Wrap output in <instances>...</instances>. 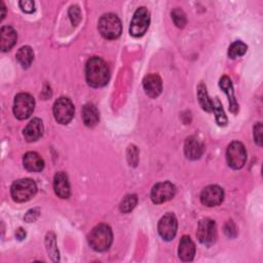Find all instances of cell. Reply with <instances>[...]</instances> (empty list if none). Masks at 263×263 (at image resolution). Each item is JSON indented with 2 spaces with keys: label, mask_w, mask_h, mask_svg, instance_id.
Wrapping results in <instances>:
<instances>
[{
  "label": "cell",
  "mask_w": 263,
  "mask_h": 263,
  "mask_svg": "<svg viewBox=\"0 0 263 263\" xmlns=\"http://www.w3.org/2000/svg\"><path fill=\"white\" fill-rule=\"evenodd\" d=\"M17 39L16 32L10 26H3L0 30V48L2 51L10 50Z\"/></svg>",
  "instance_id": "17"
},
{
  "label": "cell",
  "mask_w": 263,
  "mask_h": 263,
  "mask_svg": "<svg viewBox=\"0 0 263 263\" xmlns=\"http://www.w3.org/2000/svg\"><path fill=\"white\" fill-rule=\"evenodd\" d=\"M0 9H1V14H0V16H1V21L5 17V11H6V9H5V6H4V3L3 2H0Z\"/></svg>",
  "instance_id": "35"
},
{
  "label": "cell",
  "mask_w": 263,
  "mask_h": 263,
  "mask_svg": "<svg viewBox=\"0 0 263 263\" xmlns=\"http://www.w3.org/2000/svg\"><path fill=\"white\" fill-rule=\"evenodd\" d=\"M54 119L61 124L69 123L74 116V106L70 99L62 97L53 104Z\"/></svg>",
  "instance_id": "8"
},
{
  "label": "cell",
  "mask_w": 263,
  "mask_h": 263,
  "mask_svg": "<svg viewBox=\"0 0 263 263\" xmlns=\"http://www.w3.org/2000/svg\"><path fill=\"white\" fill-rule=\"evenodd\" d=\"M23 163L29 172H41L44 167V160L36 152H27L23 157Z\"/></svg>",
  "instance_id": "20"
},
{
  "label": "cell",
  "mask_w": 263,
  "mask_h": 263,
  "mask_svg": "<svg viewBox=\"0 0 263 263\" xmlns=\"http://www.w3.org/2000/svg\"><path fill=\"white\" fill-rule=\"evenodd\" d=\"M150 23V14L146 7H139L132 18L130 26H129V33L134 37H141L143 36Z\"/></svg>",
  "instance_id": "7"
},
{
  "label": "cell",
  "mask_w": 263,
  "mask_h": 263,
  "mask_svg": "<svg viewBox=\"0 0 263 263\" xmlns=\"http://www.w3.org/2000/svg\"><path fill=\"white\" fill-rule=\"evenodd\" d=\"M178 254L179 258L184 262H189L193 260L195 255V245L188 235H184L181 237Z\"/></svg>",
  "instance_id": "15"
},
{
  "label": "cell",
  "mask_w": 263,
  "mask_h": 263,
  "mask_svg": "<svg viewBox=\"0 0 263 263\" xmlns=\"http://www.w3.org/2000/svg\"><path fill=\"white\" fill-rule=\"evenodd\" d=\"M226 159L231 168H241L247 161V151L243 144L238 141L230 143L226 151Z\"/></svg>",
  "instance_id": "6"
},
{
  "label": "cell",
  "mask_w": 263,
  "mask_h": 263,
  "mask_svg": "<svg viewBox=\"0 0 263 263\" xmlns=\"http://www.w3.org/2000/svg\"><path fill=\"white\" fill-rule=\"evenodd\" d=\"M53 189L55 194L61 198H68L70 196V184L65 173L59 172L54 175Z\"/></svg>",
  "instance_id": "19"
},
{
  "label": "cell",
  "mask_w": 263,
  "mask_h": 263,
  "mask_svg": "<svg viewBox=\"0 0 263 263\" xmlns=\"http://www.w3.org/2000/svg\"><path fill=\"white\" fill-rule=\"evenodd\" d=\"M248 46L241 41L233 42L228 48V57L231 59H235L237 57H241L247 52Z\"/></svg>",
  "instance_id": "26"
},
{
  "label": "cell",
  "mask_w": 263,
  "mask_h": 263,
  "mask_svg": "<svg viewBox=\"0 0 263 263\" xmlns=\"http://www.w3.org/2000/svg\"><path fill=\"white\" fill-rule=\"evenodd\" d=\"M225 233L229 237H234L235 236L236 231H235V226L232 223V221H228L226 223V225H225Z\"/></svg>",
  "instance_id": "33"
},
{
  "label": "cell",
  "mask_w": 263,
  "mask_h": 263,
  "mask_svg": "<svg viewBox=\"0 0 263 263\" xmlns=\"http://www.w3.org/2000/svg\"><path fill=\"white\" fill-rule=\"evenodd\" d=\"M21 9L26 13H32L35 10V3L32 0H23L18 3Z\"/></svg>",
  "instance_id": "30"
},
{
  "label": "cell",
  "mask_w": 263,
  "mask_h": 263,
  "mask_svg": "<svg viewBox=\"0 0 263 263\" xmlns=\"http://www.w3.org/2000/svg\"><path fill=\"white\" fill-rule=\"evenodd\" d=\"M178 222L172 213L165 214L158 222V233L164 240H172L177 233Z\"/></svg>",
  "instance_id": "11"
},
{
  "label": "cell",
  "mask_w": 263,
  "mask_h": 263,
  "mask_svg": "<svg viewBox=\"0 0 263 263\" xmlns=\"http://www.w3.org/2000/svg\"><path fill=\"white\" fill-rule=\"evenodd\" d=\"M35 108L34 98L27 92H21L15 96L13 102V114L20 119H27L33 113Z\"/></svg>",
  "instance_id": "5"
},
{
  "label": "cell",
  "mask_w": 263,
  "mask_h": 263,
  "mask_svg": "<svg viewBox=\"0 0 263 263\" xmlns=\"http://www.w3.org/2000/svg\"><path fill=\"white\" fill-rule=\"evenodd\" d=\"M176 194V187L168 181L157 183L151 190V200L154 203H163L172 199Z\"/></svg>",
  "instance_id": "9"
},
{
  "label": "cell",
  "mask_w": 263,
  "mask_h": 263,
  "mask_svg": "<svg viewBox=\"0 0 263 263\" xmlns=\"http://www.w3.org/2000/svg\"><path fill=\"white\" fill-rule=\"evenodd\" d=\"M112 230L106 224L97 225L87 236L89 246L97 252H104L108 250L112 243Z\"/></svg>",
  "instance_id": "2"
},
{
  "label": "cell",
  "mask_w": 263,
  "mask_h": 263,
  "mask_svg": "<svg viewBox=\"0 0 263 263\" xmlns=\"http://www.w3.org/2000/svg\"><path fill=\"white\" fill-rule=\"evenodd\" d=\"M82 119L87 127H93L100 120V115L97 107L91 104H85L82 108Z\"/></svg>",
  "instance_id": "21"
},
{
  "label": "cell",
  "mask_w": 263,
  "mask_h": 263,
  "mask_svg": "<svg viewBox=\"0 0 263 263\" xmlns=\"http://www.w3.org/2000/svg\"><path fill=\"white\" fill-rule=\"evenodd\" d=\"M138 202V197L136 194H128L126 195L120 202L119 210L121 213H129L132 212L135 206L137 205Z\"/></svg>",
  "instance_id": "27"
},
{
  "label": "cell",
  "mask_w": 263,
  "mask_h": 263,
  "mask_svg": "<svg viewBox=\"0 0 263 263\" xmlns=\"http://www.w3.org/2000/svg\"><path fill=\"white\" fill-rule=\"evenodd\" d=\"M172 18L175 23V25L180 28V29H183L187 23V20H186V14L184 13V11L180 8H176L172 11Z\"/></svg>",
  "instance_id": "28"
},
{
  "label": "cell",
  "mask_w": 263,
  "mask_h": 263,
  "mask_svg": "<svg viewBox=\"0 0 263 263\" xmlns=\"http://www.w3.org/2000/svg\"><path fill=\"white\" fill-rule=\"evenodd\" d=\"M196 235L198 240L205 246L214 243L217 238V227L215 221L211 219H202L199 221Z\"/></svg>",
  "instance_id": "10"
},
{
  "label": "cell",
  "mask_w": 263,
  "mask_h": 263,
  "mask_svg": "<svg viewBox=\"0 0 263 263\" xmlns=\"http://www.w3.org/2000/svg\"><path fill=\"white\" fill-rule=\"evenodd\" d=\"M15 57H16L17 62L21 64V66L23 68H28L31 66V64L33 62L34 52L30 46L26 45V46H22L17 50Z\"/></svg>",
  "instance_id": "22"
},
{
  "label": "cell",
  "mask_w": 263,
  "mask_h": 263,
  "mask_svg": "<svg viewBox=\"0 0 263 263\" xmlns=\"http://www.w3.org/2000/svg\"><path fill=\"white\" fill-rule=\"evenodd\" d=\"M213 112L216 115V121L220 126H224L227 123V117L223 111L222 105L218 98H215L213 101Z\"/></svg>",
  "instance_id": "25"
},
{
  "label": "cell",
  "mask_w": 263,
  "mask_h": 263,
  "mask_svg": "<svg viewBox=\"0 0 263 263\" xmlns=\"http://www.w3.org/2000/svg\"><path fill=\"white\" fill-rule=\"evenodd\" d=\"M219 86L222 88V90L227 95L228 102H229V110L233 114H236L239 110L238 104L235 100L234 97V91H233V85L228 76H222L219 80Z\"/></svg>",
  "instance_id": "16"
},
{
  "label": "cell",
  "mask_w": 263,
  "mask_h": 263,
  "mask_svg": "<svg viewBox=\"0 0 263 263\" xmlns=\"http://www.w3.org/2000/svg\"><path fill=\"white\" fill-rule=\"evenodd\" d=\"M37 192V185L32 179H20L11 185V197L16 202L30 200Z\"/></svg>",
  "instance_id": "3"
},
{
  "label": "cell",
  "mask_w": 263,
  "mask_h": 263,
  "mask_svg": "<svg viewBox=\"0 0 263 263\" xmlns=\"http://www.w3.org/2000/svg\"><path fill=\"white\" fill-rule=\"evenodd\" d=\"M143 86L145 92L150 98H156L161 93L162 90V81L158 74L151 73L144 77L143 79Z\"/></svg>",
  "instance_id": "13"
},
{
  "label": "cell",
  "mask_w": 263,
  "mask_h": 263,
  "mask_svg": "<svg viewBox=\"0 0 263 263\" xmlns=\"http://www.w3.org/2000/svg\"><path fill=\"white\" fill-rule=\"evenodd\" d=\"M262 123L261 122H257L254 126V141L261 146L262 145Z\"/></svg>",
  "instance_id": "31"
},
{
  "label": "cell",
  "mask_w": 263,
  "mask_h": 263,
  "mask_svg": "<svg viewBox=\"0 0 263 263\" xmlns=\"http://www.w3.org/2000/svg\"><path fill=\"white\" fill-rule=\"evenodd\" d=\"M15 236H16L17 239L22 240V239H24V238L26 237V231H25L23 228L20 227V228L16 230V232H15Z\"/></svg>",
  "instance_id": "34"
},
{
  "label": "cell",
  "mask_w": 263,
  "mask_h": 263,
  "mask_svg": "<svg viewBox=\"0 0 263 263\" xmlns=\"http://www.w3.org/2000/svg\"><path fill=\"white\" fill-rule=\"evenodd\" d=\"M85 78L91 87L105 86L110 79V71L107 64L99 57L90 58L85 65Z\"/></svg>",
  "instance_id": "1"
},
{
  "label": "cell",
  "mask_w": 263,
  "mask_h": 263,
  "mask_svg": "<svg viewBox=\"0 0 263 263\" xmlns=\"http://www.w3.org/2000/svg\"><path fill=\"white\" fill-rule=\"evenodd\" d=\"M38 216H39V209H33V210H30L27 212L24 219L28 223H31V222H34L38 218Z\"/></svg>",
  "instance_id": "32"
},
{
  "label": "cell",
  "mask_w": 263,
  "mask_h": 263,
  "mask_svg": "<svg viewBox=\"0 0 263 263\" xmlns=\"http://www.w3.org/2000/svg\"><path fill=\"white\" fill-rule=\"evenodd\" d=\"M224 199V191L218 185H209L200 193V201L206 206L219 205Z\"/></svg>",
  "instance_id": "12"
},
{
  "label": "cell",
  "mask_w": 263,
  "mask_h": 263,
  "mask_svg": "<svg viewBox=\"0 0 263 263\" xmlns=\"http://www.w3.org/2000/svg\"><path fill=\"white\" fill-rule=\"evenodd\" d=\"M69 15H70V20L74 26H76L80 22L81 13L77 6H71V8L69 10Z\"/></svg>",
  "instance_id": "29"
},
{
  "label": "cell",
  "mask_w": 263,
  "mask_h": 263,
  "mask_svg": "<svg viewBox=\"0 0 263 263\" xmlns=\"http://www.w3.org/2000/svg\"><path fill=\"white\" fill-rule=\"evenodd\" d=\"M184 152L188 159H191V160L198 159L203 153V145L197 137L195 136L188 137L184 144Z\"/></svg>",
  "instance_id": "14"
},
{
  "label": "cell",
  "mask_w": 263,
  "mask_h": 263,
  "mask_svg": "<svg viewBox=\"0 0 263 263\" xmlns=\"http://www.w3.org/2000/svg\"><path fill=\"white\" fill-rule=\"evenodd\" d=\"M43 135V123L39 118H33L24 128V137L27 142H35Z\"/></svg>",
  "instance_id": "18"
},
{
  "label": "cell",
  "mask_w": 263,
  "mask_h": 263,
  "mask_svg": "<svg viewBox=\"0 0 263 263\" xmlns=\"http://www.w3.org/2000/svg\"><path fill=\"white\" fill-rule=\"evenodd\" d=\"M45 246H46L47 253L49 254L52 261H54V262L59 261L60 256H59V251H58V248H57L55 236H54L53 233H51V232L47 233V235L45 237Z\"/></svg>",
  "instance_id": "24"
},
{
  "label": "cell",
  "mask_w": 263,
  "mask_h": 263,
  "mask_svg": "<svg viewBox=\"0 0 263 263\" xmlns=\"http://www.w3.org/2000/svg\"><path fill=\"white\" fill-rule=\"evenodd\" d=\"M98 29L106 39H116L121 34V22L114 13L103 14L99 21Z\"/></svg>",
  "instance_id": "4"
},
{
  "label": "cell",
  "mask_w": 263,
  "mask_h": 263,
  "mask_svg": "<svg viewBox=\"0 0 263 263\" xmlns=\"http://www.w3.org/2000/svg\"><path fill=\"white\" fill-rule=\"evenodd\" d=\"M197 98L200 107L206 112H213V101L210 99L206 88L203 84H199L197 86Z\"/></svg>",
  "instance_id": "23"
}]
</instances>
